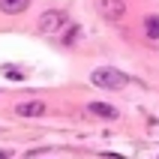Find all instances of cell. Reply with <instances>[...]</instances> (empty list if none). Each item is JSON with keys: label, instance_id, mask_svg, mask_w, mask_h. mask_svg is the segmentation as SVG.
<instances>
[{"label": "cell", "instance_id": "6da1fadb", "mask_svg": "<svg viewBox=\"0 0 159 159\" xmlns=\"http://www.w3.org/2000/svg\"><path fill=\"white\" fill-rule=\"evenodd\" d=\"M90 81H93L96 87H102V90H120V87L129 84V75L114 69V66H99V69L90 72Z\"/></svg>", "mask_w": 159, "mask_h": 159}, {"label": "cell", "instance_id": "7a4b0ae2", "mask_svg": "<svg viewBox=\"0 0 159 159\" xmlns=\"http://www.w3.org/2000/svg\"><path fill=\"white\" fill-rule=\"evenodd\" d=\"M39 33L45 36H54V33H60V27L66 24V12H60V9H48V12H42L39 15Z\"/></svg>", "mask_w": 159, "mask_h": 159}, {"label": "cell", "instance_id": "3957f363", "mask_svg": "<svg viewBox=\"0 0 159 159\" xmlns=\"http://www.w3.org/2000/svg\"><path fill=\"white\" fill-rule=\"evenodd\" d=\"M93 6H96V12L105 21H120V18L126 15V3L123 0H93Z\"/></svg>", "mask_w": 159, "mask_h": 159}, {"label": "cell", "instance_id": "277c9868", "mask_svg": "<svg viewBox=\"0 0 159 159\" xmlns=\"http://www.w3.org/2000/svg\"><path fill=\"white\" fill-rule=\"evenodd\" d=\"M15 114H21V117H42L45 114V102H39V99L18 102V105H15Z\"/></svg>", "mask_w": 159, "mask_h": 159}, {"label": "cell", "instance_id": "5b68a950", "mask_svg": "<svg viewBox=\"0 0 159 159\" xmlns=\"http://www.w3.org/2000/svg\"><path fill=\"white\" fill-rule=\"evenodd\" d=\"M87 111L96 114V117H105V120H117V108L114 105H105V102H90Z\"/></svg>", "mask_w": 159, "mask_h": 159}, {"label": "cell", "instance_id": "8992f818", "mask_svg": "<svg viewBox=\"0 0 159 159\" xmlns=\"http://www.w3.org/2000/svg\"><path fill=\"white\" fill-rule=\"evenodd\" d=\"M30 6V0H0V9L6 12V15H18V12H24Z\"/></svg>", "mask_w": 159, "mask_h": 159}, {"label": "cell", "instance_id": "52a82bcc", "mask_svg": "<svg viewBox=\"0 0 159 159\" xmlns=\"http://www.w3.org/2000/svg\"><path fill=\"white\" fill-rule=\"evenodd\" d=\"M144 33L150 36V39H159V15L144 18Z\"/></svg>", "mask_w": 159, "mask_h": 159}, {"label": "cell", "instance_id": "ba28073f", "mask_svg": "<svg viewBox=\"0 0 159 159\" xmlns=\"http://www.w3.org/2000/svg\"><path fill=\"white\" fill-rule=\"evenodd\" d=\"M75 39H78V24H69V30L63 33V45H75Z\"/></svg>", "mask_w": 159, "mask_h": 159}, {"label": "cell", "instance_id": "9c48e42d", "mask_svg": "<svg viewBox=\"0 0 159 159\" xmlns=\"http://www.w3.org/2000/svg\"><path fill=\"white\" fill-rule=\"evenodd\" d=\"M3 72H6V75H9V78H24V72H21V69H15V66H6V69H3Z\"/></svg>", "mask_w": 159, "mask_h": 159}]
</instances>
